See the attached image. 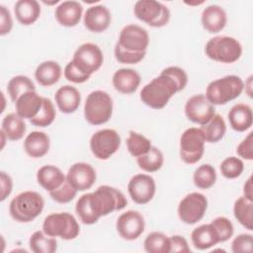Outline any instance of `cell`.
Returning <instances> with one entry per match:
<instances>
[{
    "mask_svg": "<svg viewBox=\"0 0 253 253\" xmlns=\"http://www.w3.org/2000/svg\"><path fill=\"white\" fill-rule=\"evenodd\" d=\"M180 92L177 84L172 78L164 73L153 78L150 82L144 85L140 91V100L147 107L160 110L163 109L169 100Z\"/></svg>",
    "mask_w": 253,
    "mask_h": 253,
    "instance_id": "obj_1",
    "label": "cell"
},
{
    "mask_svg": "<svg viewBox=\"0 0 253 253\" xmlns=\"http://www.w3.org/2000/svg\"><path fill=\"white\" fill-rule=\"evenodd\" d=\"M88 195L91 209L98 218L121 211L127 205L126 196L120 190L108 185L100 186Z\"/></svg>",
    "mask_w": 253,
    "mask_h": 253,
    "instance_id": "obj_2",
    "label": "cell"
},
{
    "mask_svg": "<svg viewBox=\"0 0 253 253\" xmlns=\"http://www.w3.org/2000/svg\"><path fill=\"white\" fill-rule=\"evenodd\" d=\"M44 208V200L35 191H25L12 199L9 212L18 222H31L36 219Z\"/></svg>",
    "mask_w": 253,
    "mask_h": 253,
    "instance_id": "obj_3",
    "label": "cell"
},
{
    "mask_svg": "<svg viewBox=\"0 0 253 253\" xmlns=\"http://www.w3.org/2000/svg\"><path fill=\"white\" fill-rule=\"evenodd\" d=\"M244 90V82L237 75H226L211 81L206 89L207 99L214 105H225L236 99Z\"/></svg>",
    "mask_w": 253,
    "mask_h": 253,
    "instance_id": "obj_4",
    "label": "cell"
},
{
    "mask_svg": "<svg viewBox=\"0 0 253 253\" xmlns=\"http://www.w3.org/2000/svg\"><path fill=\"white\" fill-rule=\"evenodd\" d=\"M205 52L213 61L234 63L242 55V45L235 38L216 36L208 41L205 46Z\"/></svg>",
    "mask_w": 253,
    "mask_h": 253,
    "instance_id": "obj_5",
    "label": "cell"
},
{
    "mask_svg": "<svg viewBox=\"0 0 253 253\" xmlns=\"http://www.w3.org/2000/svg\"><path fill=\"white\" fill-rule=\"evenodd\" d=\"M113 114V100L103 91H92L84 104V118L92 126H101L108 123Z\"/></svg>",
    "mask_w": 253,
    "mask_h": 253,
    "instance_id": "obj_6",
    "label": "cell"
},
{
    "mask_svg": "<svg viewBox=\"0 0 253 253\" xmlns=\"http://www.w3.org/2000/svg\"><path fill=\"white\" fill-rule=\"evenodd\" d=\"M42 231L51 237L72 240L79 235L80 226L71 213L53 212L45 216L42 222Z\"/></svg>",
    "mask_w": 253,
    "mask_h": 253,
    "instance_id": "obj_7",
    "label": "cell"
},
{
    "mask_svg": "<svg viewBox=\"0 0 253 253\" xmlns=\"http://www.w3.org/2000/svg\"><path fill=\"white\" fill-rule=\"evenodd\" d=\"M134 16L152 28H161L170 20L169 8L155 0H138L133 6Z\"/></svg>",
    "mask_w": 253,
    "mask_h": 253,
    "instance_id": "obj_8",
    "label": "cell"
},
{
    "mask_svg": "<svg viewBox=\"0 0 253 253\" xmlns=\"http://www.w3.org/2000/svg\"><path fill=\"white\" fill-rule=\"evenodd\" d=\"M205 136L201 128L189 127L180 137V158L186 164H196L205 152Z\"/></svg>",
    "mask_w": 253,
    "mask_h": 253,
    "instance_id": "obj_9",
    "label": "cell"
},
{
    "mask_svg": "<svg viewBox=\"0 0 253 253\" xmlns=\"http://www.w3.org/2000/svg\"><path fill=\"white\" fill-rule=\"evenodd\" d=\"M121 140L117 130L112 128L100 129L94 132L90 138L91 152L96 158L107 160L118 151Z\"/></svg>",
    "mask_w": 253,
    "mask_h": 253,
    "instance_id": "obj_10",
    "label": "cell"
},
{
    "mask_svg": "<svg viewBox=\"0 0 253 253\" xmlns=\"http://www.w3.org/2000/svg\"><path fill=\"white\" fill-rule=\"evenodd\" d=\"M208 209V199L202 193L193 192L186 195L178 205V216L186 224L200 221Z\"/></svg>",
    "mask_w": 253,
    "mask_h": 253,
    "instance_id": "obj_11",
    "label": "cell"
},
{
    "mask_svg": "<svg viewBox=\"0 0 253 253\" xmlns=\"http://www.w3.org/2000/svg\"><path fill=\"white\" fill-rule=\"evenodd\" d=\"M72 62L82 72L91 76L101 68L104 62V55L97 44L86 42L79 45L74 51Z\"/></svg>",
    "mask_w": 253,
    "mask_h": 253,
    "instance_id": "obj_12",
    "label": "cell"
},
{
    "mask_svg": "<svg viewBox=\"0 0 253 253\" xmlns=\"http://www.w3.org/2000/svg\"><path fill=\"white\" fill-rule=\"evenodd\" d=\"M185 115L189 121L204 126L215 115L214 106L204 94H196L190 97L185 104Z\"/></svg>",
    "mask_w": 253,
    "mask_h": 253,
    "instance_id": "obj_13",
    "label": "cell"
},
{
    "mask_svg": "<svg viewBox=\"0 0 253 253\" xmlns=\"http://www.w3.org/2000/svg\"><path fill=\"white\" fill-rule=\"evenodd\" d=\"M117 42L126 50L146 52L149 44V35L144 28L129 24L122 29Z\"/></svg>",
    "mask_w": 253,
    "mask_h": 253,
    "instance_id": "obj_14",
    "label": "cell"
},
{
    "mask_svg": "<svg viewBox=\"0 0 253 253\" xmlns=\"http://www.w3.org/2000/svg\"><path fill=\"white\" fill-rule=\"evenodd\" d=\"M145 221L143 215L137 211H126L117 219L116 229L125 240H135L144 231Z\"/></svg>",
    "mask_w": 253,
    "mask_h": 253,
    "instance_id": "obj_15",
    "label": "cell"
},
{
    "mask_svg": "<svg viewBox=\"0 0 253 253\" xmlns=\"http://www.w3.org/2000/svg\"><path fill=\"white\" fill-rule=\"evenodd\" d=\"M127 192L132 202L137 205L149 203L156 192L154 179L147 174H136L127 184Z\"/></svg>",
    "mask_w": 253,
    "mask_h": 253,
    "instance_id": "obj_16",
    "label": "cell"
},
{
    "mask_svg": "<svg viewBox=\"0 0 253 253\" xmlns=\"http://www.w3.org/2000/svg\"><path fill=\"white\" fill-rule=\"evenodd\" d=\"M66 180L77 190L83 192L92 188L96 181V171L88 163L77 162L70 166L66 174Z\"/></svg>",
    "mask_w": 253,
    "mask_h": 253,
    "instance_id": "obj_17",
    "label": "cell"
},
{
    "mask_svg": "<svg viewBox=\"0 0 253 253\" xmlns=\"http://www.w3.org/2000/svg\"><path fill=\"white\" fill-rule=\"evenodd\" d=\"M111 22V12L104 5H94L89 7L83 16L85 28L92 33L98 34L106 31L110 27Z\"/></svg>",
    "mask_w": 253,
    "mask_h": 253,
    "instance_id": "obj_18",
    "label": "cell"
},
{
    "mask_svg": "<svg viewBox=\"0 0 253 253\" xmlns=\"http://www.w3.org/2000/svg\"><path fill=\"white\" fill-rule=\"evenodd\" d=\"M141 77L139 73L132 68H120L112 78L114 88L122 94H132L139 87Z\"/></svg>",
    "mask_w": 253,
    "mask_h": 253,
    "instance_id": "obj_19",
    "label": "cell"
},
{
    "mask_svg": "<svg viewBox=\"0 0 253 253\" xmlns=\"http://www.w3.org/2000/svg\"><path fill=\"white\" fill-rule=\"evenodd\" d=\"M83 13V7L78 1H63L54 11V16L59 25L67 28L75 27L79 24Z\"/></svg>",
    "mask_w": 253,
    "mask_h": 253,
    "instance_id": "obj_20",
    "label": "cell"
},
{
    "mask_svg": "<svg viewBox=\"0 0 253 253\" xmlns=\"http://www.w3.org/2000/svg\"><path fill=\"white\" fill-rule=\"evenodd\" d=\"M201 22L203 28L207 32L217 34L224 29L227 23V15L222 7L218 5H210L203 10Z\"/></svg>",
    "mask_w": 253,
    "mask_h": 253,
    "instance_id": "obj_21",
    "label": "cell"
},
{
    "mask_svg": "<svg viewBox=\"0 0 253 253\" xmlns=\"http://www.w3.org/2000/svg\"><path fill=\"white\" fill-rule=\"evenodd\" d=\"M54 101L63 114H72L80 106L81 95L80 92L71 85H63L59 87L54 94Z\"/></svg>",
    "mask_w": 253,
    "mask_h": 253,
    "instance_id": "obj_22",
    "label": "cell"
},
{
    "mask_svg": "<svg viewBox=\"0 0 253 253\" xmlns=\"http://www.w3.org/2000/svg\"><path fill=\"white\" fill-rule=\"evenodd\" d=\"M42 99L43 97L39 95L36 91H29L23 94L15 102L16 113L24 120L34 119L42 106Z\"/></svg>",
    "mask_w": 253,
    "mask_h": 253,
    "instance_id": "obj_23",
    "label": "cell"
},
{
    "mask_svg": "<svg viewBox=\"0 0 253 253\" xmlns=\"http://www.w3.org/2000/svg\"><path fill=\"white\" fill-rule=\"evenodd\" d=\"M231 128L238 132L249 129L253 124V113L249 105L239 103L231 107L227 115Z\"/></svg>",
    "mask_w": 253,
    "mask_h": 253,
    "instance_id": "obj_24",
    "label": "cell"
},
{
    "mask_svg": "<svg viewBox=\"0 0 253 253\" xmlns=\"http://www.w3.org/2000/svg\"><path fill=\"white\" fill-rule=\"evenodd\" d=\"M49 136L43 131H32L24 140L25 152L32 158H41L44 156L49 151Z\"/></svg>",
    "mask_w": 253,
    "mask_h": 253,
    "instance_id": "obj_25",
    "label": "cell"
},
{
    "mask_svg": "<svg viewBox=\"0 0 253 253\" xmlns=\"http://www.w3.org/2000/svg\"><path fill=\"white\" fill-rule=\"evenodd\" d=\"M65 180L66 176L54 165H43L37 172L39 185L48 193L59 188Z\"/></svg>",
    "mask_w": 253,
    "mask_h": 253,
    "instance_id": "obj_26",
    "label": "cell"
},
{
    "mask_svg": "<svg viewBox=\"0 0 253 253\" xmlns=\"http://www.w3.org/2000/svg\"><path fill=\"white\" fill-rule=\"evenodd\" d=\"M41 6L36 0H19L14 5L17 21L23 26L33 25L41 16Z\"/></svg>",
    "mask_w": 253,
    "mask_h": 253,
    "instance_id": "obj_27",
    "label": "cell"
},
{
    "mask_svg": "<svg viewBox=\"0 0 253 253\" xmlns=\"http://www.w3.org/2000/svg\"><path fill=\"white\" fill-rule=\"evenodd\" d=\"M61 71V66L56 61L46 60L38 65L35 78L42 87H50L59 81Z\"/></svg>",
    "mask_w": 253,
    "mask_h": 253,
    "instance_id": "obj_28",
    "label": "cell"
},
{
    "mask_svg": "<svg viewBox=\"0 0 253 253\" xmlns=\"http://www.w3.org/2000/svg\"><path fill=\"white\" fill-rule=\"evenodd\" d=\"M191 240L196 249L208 250L219 243L218 236L211 223L196 227L191 233Z\"/></svg>",
    "mask_w": 253,
    "mask_h": 253,
    "instance_id": "obj_29",
    "label": "cell"
},
{
    "mask_svg": "<svg viewBox=\"0 0 253 253\" xmlns=\"http://www.w3.org/2000/svg\"><path fill=\"white\" fill-rule=\"evenodd\" d=\"M1 130L7 138L12 141L20 140L27 130L25 120L17 113H10L4 117L1 124Z\"/></svg>",
    "mask_w": 253,
    "mask_h": 253,
    "instance_id": "obj_30",
    "label": "cell"
},
{
    "mask_svg": "<svg viewBox=\"0 0 253 253\" xmlns=\"http://www.w3.org/2000/svg\"><path fill=\"white\" fill-rule=\"evenodd\" d=\"M233 214L243 227L253 230V201L246 199L244 196L239 197L234 202Z\"/></svg>",
    "mask_w": 253,
    "mask_h": 253,
    "instance_id": "obj_31",
    "label": "cell"
},
{
    "mask_svg": "<svg viewBox=\"0 0 253 253\" xmlns=\"http://www.w3.org/2000/svg\"><path fill=\"white\" fill-rule=\"evenodd\" d=\"M206 142L215 143L221 140L226 132V124L220 115H214L211 120L200 127Z\"/></svg>",
    "mask_w": 253,
    "mask_h": 253,
    "instance_id": "obj_32",
    "label": "cell"
},
{
    "mask_svg": "<svg viewBox=\"0 0 253 253\" xmlns=\"http://www.w3.org/2000/svg\"><path fill=\"white\" fill-rule=\"evenodd\" d=\"M138 167L147 173H154L161 169L164 163V155L156 146H151L149 151L136 158Z\"/></svg>",
    "mask_w": 253,
    "mask_h": 253,
    "instance_id": "obj_33",
    "label": "cell"
},
{
    "mask_svg": "<svg viewBox=\"0 0 253 253\" xmlns=\"http://www.w3.org/2000/svg\"><path fill=\"white\" fill-rule=\"evenodd\" d=\"M29 246L34 253H53L57 249V241L42 230H37L29 239Z\"/></svg>",
    "mask_w": 253,
    "mask_h": 253,
    "instance_id": "obj_34",
    "label": "cell"
},
{
    "mask_svg": "<svg viewBox=\"0 0 253 253\" xmlns=\"http://www.w3.org/2000/svg\"><path fill=\"white\" fill-rule=\"evenodd\" d=\"M7 91L11 100L15 103L19 97L29 91H36V86L31 78L25 75L12 77L7 85Z\"/></svg>",
    "mask_w": 253,
    "mask_h": 253,
    "instance_id": "obj_35",
    "label": "cell"
},
{
    "mask_svg": "<svg viewBox=\"0 0 253 253\" xmlns=\"http://www.w3.org/2000/svg\"><path fill=\"white\" fill-rule=\"evenodd\" d=\"M216 181V171L211 164L200 165L193 174L194 185L202 190L211 188Z\"/></svg>",
    "mask_w": 253,
    "mask_h": 253,
    "instance_id": "obj_36",
    "label": "cell"
},
{
    "mask_svg": "<svg viewBox=\"0 0 253 253\" xmlns=\"http://www.w3.org/2000/svg\"><path fill=\"white\" fill-rule=\"evenodd\" d=\"M144 250L148 253H170V240L163 232H150L143 242Z\"/></svg>",
    "mask_w": 253,
    "mask_h": 253,
    "instance_id": "obj_37",
    "label": "cell"
},
{
    "mask_svg": "<svg viewBox=\"0 0 253 253\" xmlns=\"http://www.w3.org/2000/svg\"><path fill=\"white\" fill-rule=\"evenodd\" d=\"M126 148L132 157H139L149 151L151 148V141L143 134L130 130L126 140Z\"/></svg>",
    "mask_w": 253,
    "mask_h": 253,
    "instance_id": "obj_38",
    "label": "cell"
},
{
    "mask_svg": "<svg viewBox=\"0 0 253 253\" xmlns=\"http://www.w3.org/2000/svg\"><path fill=\"white\" fill-rule=\"evenodd\" d=\"M56 113L53 106V103L50 99L43 97L42 106L39 112V114L32 120H30L31 124L35 126L45 127L50 126L55 120Z\"/></svg>",
    "mask_w": 253,
    "mask_h": 253,
    "instance_id": "obj_39",
    "label": "cell"
},
{
    "mask_svg": "<svg viewBox=\"0 0 253 253\" xmlns=\"http://www.w3.org/2000/svg\"><path fill=\"white\" fill-rule=\"evenodd\" d=\"M75 211H76V214L78 215L80 221L83 224L91 225V224L96 223L99 220V218L94 214V212L91 209L88 193L82 195L77 200L76 205H75Z\"/></svg>",
    "mask_w": 253,
    "mask_h": 253,
    "instance_id": "obj_40",
    "label": "cell"
},
{
    "mask_svg": "<svg viewBox=\"0 0 253 253\" xmlns=\"http://www.w3.org/2000/svg\"><path fill=\"white\" fill-rule=\"evenodd\" d=\"M221 175L226 179H236L244 171V163L241 158L236 156L226 157L219 166Z\"/></svg>",
    "mask_w": 253,
    "mask_h": 253,
    "instance_id": "obj_41",
    "label": "cell"
},
{
    "mask_svg": "<svg viewBox=\"0 0 253 253\" xmlns=\"http://www.w3.org/2000/svg\"><path fill=\"white\" fill-rule=\"evenodd\" d=\"M211 224L214 228L218 239L219 243L220 242H225L229 238L232 237L233 232H234V227L232 222L225 216H217L214 219L211 221Z\"/></svg>",
    "mask_w": 253,
    "mask_h": 253,
    "instance_id": "obj_42",
    "label": "cell"
},
{
    "mask_svg": "<svg viewBox=\"0 0 253 253\" xmlns=\"http://www.w3.org/2000/svg\"><path fill=\"white\" fill-rule=\"evenodd\" d=\"M77 190H75L70 183L65 180L63 184L54 191L49 192V197L58 204L70 203L76 196Z\"/></svg>",
    "mask_w": 253,
    "mask_h": 253,
    "instance_id": "obj_43",
    "label": "cell"
},
{
    "mask_svg": "<svg viewBox=\"0 0 253 253\" xmlns=\"http://www.w3.org/2000/svg\"><path fill=\"white\" fill-rule=\"evenodd\" d=\"M114 53L117 61L123 64H136L140 62L146 54V52H133L126 50L122 47L118 42L115 45Z\"/></svg>",
    "mask_w": 253,
    "mask_h": 253,
    "instance_id": "obj_44",
    "label": "cell"
},
{
    "mask_svg": "<svg viewBox=\"0 0 253 253\" xmlns=\"http://www.w3.org/2000/svg\"><path fill=\"white\" fill-rule=\"evenodd\" d=\"M64 77L66 80H68L69 82L75 83V84H81L84 83L86 81L89 80V78L91 77L90 75L85 74L84 72H82L73 62L72 60L69 61L66 66L64 67V71H63Z\"/></svg>",
    "mask_w": 253,
    "mask_h": 253,
    "instance_id": "obj_45",
    "label": "cell"
},
{
    "mask_svg": "<svg viewBox=\"0 0 253 253\" xmlns=\"http://www.w3.org/2000/svg\"><path fill=\"white\" fill-rule=\"evenodd\" d=\"M253 245V236L248 233L237 235L231 242V250L233 253L251 252Z\"/></svg>",
    "mask_w": 253,
    "mask_h": 253,
    "instance_id": "obj_46",
    "label": "cell"
},
{
    "mask_svg": "<svg viewBox=\"0 0 253 253\" xmlns=\"http://www.w3.org/2000/svg\"><path fill=\"white\" fill-rule=\"evenodd\" d=\"M162 73L168 75L170 78L174 80V82L177 84L179 91H182L185 89L188 83V75L184 69L178 66H169L164 68Z\"/></svg>",
    "mask_w": 253,
    "mask_h": 253,
    "instance_id": "obj_47",
    "label": "cell"
},
{
    "mask_svg": "<svg viewBox=\"0 0 253 253\" xmlns=\"http://www.w3.org/2000/svg\"><path fill=\"white\" fill-rule=\"evenodd\" d=\"M237 155L245 160H253V132L250 131L247 136L237 145Z\"/></svg>",
    "mask_w": 253,
    "mask_h": 253,
    "instance_id": "obj_48",
    "label": "cell"
},
{
    "mask_svg": "<svg viewBox=\"0 0 253 253\" xmlns=\"http://www.w3.org/2000/svg\"><path fill=\"white\" fill-rule=\"evenodd\" d=\"M170 240V253H189L191 249L189 247L187 239L182 235H172Z\"/></svg>",
    "mask_w": 253,
    "mask_h": 253,
    "instance_id": "obj_49",
    "label": "cell"
},
{
    "mask_svg": "<svg viewBox=\"0 0 253 253\" xmlns=\"http://www.w3.org/2000/svg\"><path fill=\"white\" fill-rule=\"evenodd\" d=\"M13 28V19L9 9L4 5H0V36H5L11 32Z\"/></svg>",
    "mask_w": 253,
    "mask_h": 253,
    "instance_id": "obj_50",
    "label": "cell"
},
{
    "mask_svg": "<svg viewBox=\"0 0 253 253\" xmlns=\"http://www.w3.org/2000/svg\"><path fill=\"white\" fill-rule=\"evenodd\" d=\"M0 185H1V194L0 201H5L13 190V180L9 174L4 171L0 172Z\"/></svg>",
    "mask_w": 253,
    "mask_h": 253,
    "instance_id": "obj_51",
    "label": "cell"
},
{
    "mask_svg": "<svg viewBox=\"0 0 253 253\" xmlns=\"http://www.w3.org/2000/svg\"><path fill=\"white\" fill-rule=\"evenodd\" d=\"M243 196L250 200L253 201V190H252V177L250 176L247 181L245 182L244 186H243Z\"/></svg>",
    "mask_w": 253,
    "mask_h": 253,
    "instance_id": "obj_52",
    "label": "cell"
},
{
    "mask_svg": "<svg viewBox=\"0 0 253 253\" xmlns=\"http://www.w3.org/2000/svg\"><path fill=\"white\" fill-rule=\"evenodd\" d=\"M0 134H1V147H0V149H3V147L5 145V141L8 138H7V136L5 135V133L2 130H0Z\"/></svg>",
    "mask_w": 253,
    "mask_h": 253,
    "instance_id": "obj_53",
    "label": "cell"
},
{
    "mask_svg": "<svg viewBox=\"0 0 253 253\" xmlns=\"http://www.w3.org/2000/svg\"><path fill=\"white\" fill-rule=\"evenodd\" d=\"M187 5H190V6H194V5H201L203 3H205V1H201V2H185Z\"/></svg>",
    "mask_w": 253,
    "mask_h": 253,
    "instance_id": "obj_54",
    "label": "cell"
},
{
    "mask_svg": "<svg viewBox=\"0 0 253 253\" xmlns=\"http://www.w3.org/2000/svg\"><path fill=\"white\" fill-rule=\"evenodd\" d=\"M44 4H46V5H52V4H56V3H58V0H54V1H52V2H46V1H42Z\"/></svg>",
    "mask_w": 253,
    "mask_h": 253,
    "instance_id": "obj_55",
    "label": "cell"
}]
</instances>
